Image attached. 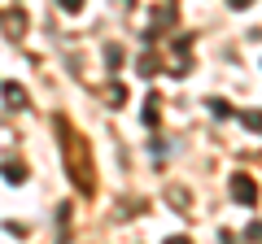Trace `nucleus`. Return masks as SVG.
<instances>
[{"instance_id":"obj_3","label":"nucleus","mask_w":262,"mask_h":244,"mask_svg":"<svg viewBox=\"0 0 262 244\" xmlns=\"http://www.w3.org/2000/svg\"><path fill=\"white\" fill-rule=\"evenodd\" d=\"M61 9H70V13H79V9H83V0H61Z\"/></svg>"},{"instance_id":"obj_1","label":"nucleus","mask_w":262,"mask_h":244,"mask_svg":"<svg viewBox=\"0 0 262 244\" xmlns=\"http://www.w3.org/2000/svg\"><path fill=\"white\" fill-rule=\"evenodd\" d=\"M232 192H236V201H241V205H253V183H249L245 175L232 179Z\"/></svg>"},{"instance_id":"obj_2","label":"nucleus","mask_w":262,"mask_h":244,"mask_svg":"<svg viewBox=\"0 0 262 244\" xmlns=\"http://www.w3.org/2000/svg\"><path fill=\"white\" fill-rule=\"evenodd\" d=\"M5 96H9V105H22V87L18 83H5Z\"/></svg>"},{"instance_id":"obj_4","label":"nucleus","mask_w":262,"mask_h":244,"mask_svg":"<svg viewBox=\"0 0 262 244\" xmlns=\"http://www.w3.org/2000/svg\"><path fill=\"white\" fill-rule=\"evenodd\" d=\"M227 5H232V9H245V5H249V0H227Z\"/></svg>"}]
</instances>
